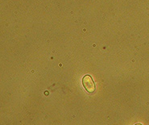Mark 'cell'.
<instances>
[{
    "mask_svg": "<svg viewBox=\"0 0 149 125\" xmlns=\"http://www.w3.org/2000/svg\"><path fill=\"white\" fill-rule=\"evenodd\" d=\"M82 84H83L84 88L86 89L88 93H93L96 90V86L90 75H86L83 77Z\"/></svg>",
    "mask_w": 149,
    "mask_h": 125,
    "instance_id": "obj_1",
    "label": "cell"
},
{
    "mask_svg": "<svg viewBox=\"0 0 149 125\" xmlns=\"http://www.w3.org/2000/svg\"><path fill=\"white\" fill-rule=\"evenodd\" d=\"M136 125H142V124H136Z\"/></svg>",
    "mask_w": 149,
    "mask_h": 125,
    "instance_id": "obj_2",
    "label": "cell"
}]
</instances>
